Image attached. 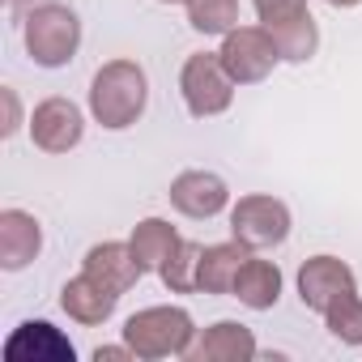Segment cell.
I'll list each match as a JSON object with an SVG mask.
<instances>
[{
    "instance_id": "6da1fadb",
    "label": "cell",
    "mask_w": 362,
    "mask_h": 362,
    "mask_svg": "<svg viewBox=\"0 0 362 362\" xmlns=\"http://www.w3.org/2000/svg\"><path fill=\"white\" fill-rule=\"evenodd\" d=\"M141 98H145V81H141V73H132V69H124V64L107 69V73L94 81V111H98L111 128L128 124L132 111H141Z\"/></svg>"
},
{
    "instance_id": "7a4b0ae2",
    "label": "cell",
    "mask_w": 362,
    "mask_h": 362,
    "mask_svg": "<svg viewBox=\"0 0 362 362\" xmlns=\"http://www.w3.org/2000/svg\"><path fill=\"white\" fill-rule=\"evenodd\" d=\"M73 39H77V26H73V18L60 13V9H52V13H43L39 22H30V52H35L43 64L64 60V56L73 52Z\"/></svg>"
},
{
    "instance_id": "3957f363",
    "label": "cell",
    "mask_w": 362,
    "mask_h": 362,
    "mask_svg": "<svg viewBox=\"0 0 362 362\" xmlns=\"http://www.w3.org/2000/svg\"><path fill=\"white\" fill-rule=\"evenodd\" d=\"M260 209H256V201H247L239 214H235V226H243V235L247 239H260V243H269V239H281L286 235V214L277 209V205H269L264 201V218H256Z\"/></svg>"
},
{
    "instance_id": "277c9868",
    "label": "cell",
    "mask_w": 362,
    "mask_h": 362,
    "mask_svg": "<svg viewBox=\"0 0 362 362\" xmlns=\"http://www.w3.org/2000/svg\"><path fill=\"white\" fill-rule=\"evenodd\" d=\"M239 290H243V298L247 303H269V298H277V273L269 269V264H247L243 273H239V281H235Z\"/></svg>"
},
{
    "instance_id": "8992f818",
    "label": "cell",
    "mask_w": 362,
    "mask_h": 362,
    "mask_svg": "<svg viewBox=\"0 0 362 362\" xmlns=\"http://www.w3.org/2000/svg\"><path fill=\"white\" fill-rule=\"evenodd\" d=\"M345 5H349V0H345Z\"/></svg>"
},
{
    "instance_id": "5b68a950",
    "label": "cell",
    "mask_w": 362,
    "mask_h": 362,
    "mask_svg": "<svg viewBox=\"0 0 362 362\" xmlns=\"http://www.w3.org/2000/svg\"><path fill=\"white\" fill-rule=\"evenodd\" d=\"M230 18H235L230 0H197V26L201 30H222Z\"/></svg>"
}]
</instances>
